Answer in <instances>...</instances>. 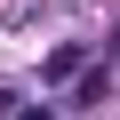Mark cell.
<instances>
[{
	"label": "cell",
	"mask_w": 120,
	"mask_h": 120,
	"mask_svg": "<svg viewBox=\"0 0 120 120\" xmlns=\"http://www.w3.org/2000/svg\"><path fill=\"white\" fill-rule=\"evenodd\" d=\"M80 64H88V56H80V48H56V56H48V80H72Z\"/></svg>",
	"instance_id": "6da1fadb"
},
{
	"label": "cell",
	"mask_w": 120,
	"mask_h": 120,
	"mask_svg": "<svg viewBox=\"0 0 120 120\" xmlns=\"http://www.w3.org/2000/svg\"><path fill=\"white\" fill-rule=\"evenodd\" d=\"M112 56H120V32H112Z\"/></svg>",
	"instance_id": "3957f363"
},
{
	"label": "cell",
	"mask_w": 120,
	"mask_h": 120,
	"mask_svg": "<svg viewBox=\"0 0 120 120\" xmlns=\"http://www.w3.org/2000/svg\"><path fill=\"white\" fill-rule=\"evenodd\" d=\"M16 120H56V112H16Z\"/></svg>",
	"instance_id": "7a4b0ae2"
}]
</instances>
